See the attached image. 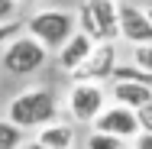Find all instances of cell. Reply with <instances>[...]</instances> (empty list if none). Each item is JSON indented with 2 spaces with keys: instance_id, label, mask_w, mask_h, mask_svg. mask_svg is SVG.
<instances>
[{
  "instance_id": "obj_1",
  "label": "cell",
  "mask_w": 152,
  "mask_h": 149,
  "mask_svg": "<svg viewBox=\"0 0 152 149\" xmlns=\"http://www.w3.org/2000/svg\"><path fill=\"white\" fill-rule=\"evenodd\" d=\"M7 120L16 123L20 130H39L52 120H58V97L52 88H23L7 101Z\"/></svg>"
},
{
  "instance_id": "obj_2",
  "label": "cell",
  "mask_w": 152,
  "mask_h": 149,
  "mask_svg": "<svg viewBox=\"0 0 152 149\" xmlns=\"http://www.w3.org/2000/svg\"><path fill=\"white\" fill-rule=\"evenodd\" d=\"M23 32H29L36 42H42L49 52H58L61 46L78 32V20L71 10H61V7H42L26 16Z\"/></svg>"
},
{
  "instance_id": "obj_3",
  "label": "cell",
  "mask_w": 152,
  "mask_h": 149,
  "mask_svg": "<svg viewBox=\"0 0 152 149\" xmlns=\"http://www.w3.org/2000/svg\"><path fill=\"white\" fill-rule=\"evenodd\" d=\"M78 29L94 42H117L120 39V0H81L75 10Z\"/></svg>"
},
{
  "instance_id": "obj_4",
  "label": "cell",
  "mask_w": 152,
  "mask_h": 149,
  "mask_svg": "<svg viewBox=\"0 0 152 149\" xmlns=\"http://www.w3.org/2000/svg\"><path fill=\"white\" fill-rule=\"evenodd\" d=\"M49 55H52V52H49L42 42H36L29 32H20L16 39H10V42L0 49V65H3L7 75L29 78V75H36V71L45 68Z\"/></svg>"
},
{
  "instance_id": "obj_5",
  "label": "cell",
  "mask_w": 152,
  "mask_h": 149,
  "mask_svg": "<svg viewBox=\"0 0 152 149\" xmlns=\"http://www.w3.org/2000/svg\"><path fill=\"white\" fill-rule=\"evenodd\" d=\"M107 88L97 84V81H75L68 94H65V110L75 123H88L91 126L94 120L100 117V110L107 107Z\"/></svg>"
},
{
  "instance_id": "obj_6",
  "label": "cell",
  "mask_w": 152,
  "mask_h": 149,
  "mask_svg": "<svg viewBox=\"0 0 152 149\" xmlns=\"http://www.w3.org/2000/svg\"><path fill=\"white\" fill-rule=\"evenodd\" d=\"M120 65V55H117V42H94L91 55L81 62V68L71 75L75 81H110L113 78V68Z\"/></svg>"
},
{
  "instance_id": "obj_7",
  "label": "cell",
  "mask_w": 152,
  "mask_h": 149,
  "mask_svg": "<svg viewBox=\"0 0 152 149\" xmlns=\"http://www.w3.org/2000/svg\"><path fill=\"white\" fill-rule=\"evenodd\" d=\"M91 130H97V133H110V136H120L123 143H129V139L139 133V120H136V110H129V107L107 104V107L100 110V117L91 123Z\"/></svg>"
},
{
  "instance_id": "obj_8",
  "label": "cell",
  "mask_w": 152,
  "mask_h": 149,
  "mask_svg": "<svg viewBox=\"0 0 152 149\" xmlns=\"http://www.w3.org/2000/svg\"><path fill=\"white\" fill-rule=\"evenodd\" d=\"M120 39L129 46H146L152 42V23L142 7L120 0Z\"/></svg>"
},
{
  "instance_id": "obj_9",
  "label": "cell",
  "mask_w": 152,
  "mask_h": 149,
  "mask_svg": "<svg viewBox=\"0 0 152 149\" xmlns=\"http://www.w3.org/2000/svg\"><path fill=\"white\" fill-rule=\"evenodd\" d=\"M91 49H94V39L78 29V32H75V36L58 49V52H55V62H58V68L65 71V75H75V71L81 68V62L91 55Z\"/></svg>"
},
{
  "instance_id": "obj_10",
  "label": "cell",
  "mask_w": 152,
  "mask_h": 149,
  "mask_svg": "<svg viewBox=\"0 0 152 149\" xmlns=\"http://www.w3.org/2000/svg\"><path fill=\"white\" fill-rule=\"evenodd\" d=\"M107 97H110L113 104H120V107L139 110L142 104H149V101H152V88L136 84V81H113V84L107 88Z\"/></svg>"
},
{
  "instance_id": "obj_11",
  "label": "cell",
  "mask_w": 152,
  "mask_h": 149,
  "mask_svg": "<svg viewBox=\"0 0 152 149\" xmlns=\"http://www.w3.org/2000/svg\"><path fill=\"white\" fill-rule=\"evenodd\" d=\"M36 143H42L45 149H71L75 146V126L65 120H52V123L36 130Z\"/></svg>"
},
{
  "instance_id": "obj_12",
  "label": "cell",
  "mask_w": 152,
  "mask_h": 149,
  "mask_svg": "<svg viewBox=\"0 0 152 149\" xmlns=\"http://www.w3.org/2000/svg\"><path fill=\"white\" fill-rule=\"evenodd\" d=\"M26 130H20L16 123H10L7 117H0V149H20L26 139H23Z\"/></svg>"
},
{
  "instance_id": "obj_13",
  "label": "cell",
  "mask_w": 152,
  "mask_h": 149,
  "mask_svg": "<svg viewBox=\"0 0 152 149\" xmlns=\"http://www.w3.org/2000/svg\"><path fill=\"white\" fill-rule=\"evenodd\" d=\"M110 81H136V84L152 88V71H142V68H136V65H117Z\"/></svg>"
},
{
  "instance_id": "obj_14",
  "label": "cell",
  "mask_w": 152,
  "mask_h": 149,
  "mask_svg": "<svg viewBox=\"0 0 152 149\" xmlns=\"http://www.w3.org/2000/svg\"><path fill=\"white\" fill-rule=\"evenodd\" d=\"M84 149H126V143H123L120 136H110V133H97V130H91L88 139H84Z\"/></svg>"
},
{
  "instance_id": "obj_15",
  "label": "cell",
  "mask_w": 152,
  "mask_h": 149,
  "mask_svg": "<svg viewBox=\"0 0 152 149\" xmlns=\"http://www.w3.org/2000/svg\"><path fill=\"white\" fill-rule=\"evenodd\" d=\"M129 65H136V68H142V71H152V42H146V46H133Z\"/></svg>"
},
{
  "instance_id": "obj_16",
  "label": "cell",
  "mask_w": 152,
  "mask_h": 149,
  "mask_svg": "<svg viewBox=\"0 0 152 149\" xmlns=\"http://www.w3.org/2000/svg\"><path fill=\"white\" fill-rule=\"evenodd\" d=\"M23 32V20H10V23H0V49L10 42V39H16Z\"/></svg>"
},
{
  "instance_id": "obj_17",
  "label": "cell",
  "mask_w": 152,
  "mask_h": 149,
  "mask_svg": "<svg viewBox=\"0 0 152 149\" xmlns=\"http://www.w3.org/2000/svg\"><path fill=\"white\" fill-rule=\"evenodd\" d=\"M20 20V3L16 0H0V23Z\"/></svg>"
},
{
  "instance_id": "obj_18",
  "label": "cell",
  "mask_w": 152,
  "mask_h": 149,
  "mask_svg": "<svg viewBox=\"0 0 152 149\" xmlns=\"http://www.w3.org/2000/svg\"><path fill=\"white\" fill-rule=\"evenodd\" d=\"M136 120H139V130H149V133H152V101L136 110Z\"/></svg>"
},
{
  "instance_id": "obj_19",
  "label": "cell",
  "mask_w": 152,
  "mask_h": 149,
  "mask_svg": "<svg viewBox=\"0 0 152 149\" xmlns=\"http://www.w3.org/2000/svg\"><path fill=\"white\" fill-rule=\"evenodd\" d=\"M129 149H152V133L149 130H139V133L129 139Z\"/></svg>"
},
{
  "instance_id": "obj_20",
  "label": "cell",
  "mask_w": 152,
  "mask_h": 149,
  "mask_svg": "<svg viewBox=\"0 0 152 149\" xmlns=\"http://www.w3.org/2000/svg\"><path fill=\"white\" fill-rule=\"evenodd\" d=\"M20 149H45V146H42V143H36V139H29V143H23Z\"/></svg>"
},
{
  "instance_id": "obj_21",
  "label": "cell",
  "mask_w": 152,
  "mask_h": 149,
  "mask_svg": "<svg viewBox=\"0 0 152 149\" xmlns=\"http://www.w3.org/2000/svg\"><path fill=\"white\" fill-rule=\"evenodd\" d=\"M142 10H146V16H149V23H152V0L146 3V7H142Z\"/></svg>"
},
{
  "instance_id": "obj_22",
  "label": "cell",
  "mask_w": 152,
  "mask_h": 149,
  "mask_svg": "<svg viewBox=\"0 0 152 149\" xmlns=\"http://www.w3.org/2000/svg\"><path fill=\"white\" fill-rule=\"evenodd\" d=\"M16 3H20V7H26V3H39V0H16Z\"/></svg>"
},
{
  "instance_id": "obj_23",
  "label": "cell",
  "mask_w": 152,
  "mask_h": 149,
  "mask_svg": "<svg viewBox=\"0 0 152 149\" xmlns=\"http://www.w3.org/2000/svg\"><path fill=\"white\" fill-rule=\"evenodd\" d=\"M126 149H129V146H126Z\"/></svg>"
}]
</instances>
